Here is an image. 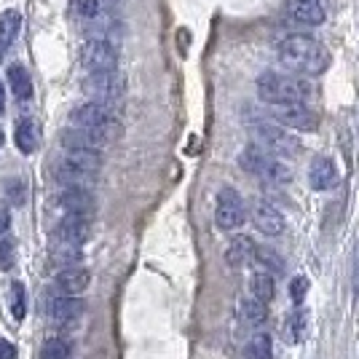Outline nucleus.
<instances>
[{"label": "nucleus", "instance_id": "obj_21", "mask_svg": "<svg viewBox=\"0 0 359 359\" xmlns=\"http://www.w3.org/2000/svg\"><path fill=\"white\" fill-rule=\"evenodd\" d=\"M54 177H57V182L65 185V188H83V185H89L91 180H94V175H86V172L75 169L73 164H67V161L62 158L60 164L54 166Z\"/></svg>", "mask_w": 359, "mask_h": 359}, {"label": "nucleus", "instance_id": "obj_34", "mask_svg": "<svg viewBox=\"0 0 359 359\" xmlns=\"http://www.w3.org/2000/svg\"><path fill=\"white\" fill-rule=\"evenodd\" d=\"M306 292H309V279L306 276H295L292 282H290V298L295 306H300L303 300H306Z\"/></svg>", "mask_w": 359, "mask_h": 359}, {"label": "nucleus", "instance_id": "obj_40", "mask_svg": "<svg viewBox=\"0 0 359 359\" xmlns=\"http://www.w3.org/2000/svg\"><path fill=\"white\" fill-rule=\"evenodd\" d=\"M3 100H6V94H3V86H0V110H3Z\"/></svg>", "mask_w": 359, "mask_h": 359}, {"label": "nucleus", "instance_id": "obj_33", "mask_svg": "<svg viewBox=\"0 0 359 359\" xmlns=\"http://www.w3.org/2000/svg\"><path fill=\"white\" fill-rule=\"evenodd\" d=\"M16 263V244L11 239H0V269H14Z\"/></svg>", "mask_w": 359, "mask_h": 359}, {"label": "nucleus", "instance_id": "obj_32", "mask_svg": "<svg viewBox=\"0 0 359 359\" xmlns=\"http://www.w3.org/2000/svg\"><path fill=\"white\" fill-rule=\"evenodd\" d=\"M11 314L14 319H25V285L22 282L11 285Z\"/></svg>", "mask_w": 359, "mask_h": 359}, {"label": "nucleus", "instance_id": "obj_2", "mask_svg": "<svg viewBox=\"0 0 359 359\" xmlns=\"http://www.w3.org/2000/svg\"><path fill=\"white\" fill-rule=\"evenodd\" d=\"M257 94L269 105H306V100L311 97V86L292 75L263 73L257 78Z\"/></svg>", "mask_w": 359, "mask_h": 359}, {"label": "nucleus", "instance_id": "obj_38", "mask_svg": "<svg viewBox=\"0 0 359 359\" xmlns=\"http://www.w3.org/2000/svg\"><path fill=\"white\" fill-rule=\"evenodd\" d=\"M8 225H11V215H8V210H0V233L8 231Z\"/></svg>", "mask_w": 359, "mask_h": 359}, {"label": "nucleus", "instance_id": "obj_24", "mask_svg": "<svg viewBox=\"0 0 359 359\" xmlns=\"http://www.w3.org/2000/svg\"><path fill=\"white\" fill-rule=\"evenodd\" d=\"M252 295L263 303H271L273 295H276V282L269 271H257L252 276Z\"/></svg>", "mask_w": 359, "mask_h": 359}, {"label": "nucleus", "instance_id": "obj_25", "mask_svg": "<svg viewBox=\"0 0 359 359\" xmlns=\"http://www.w3.org/2000/svg\"><path fill=\"white\" fill-rule=\"evenodd\" d=\"M241 316H244V322L247 325H263L266 319H269V309H266V303L263 300H257L252 295V298L241 300Z\"/></svg>", "mask_w": 359, "mask_h": 359}, {"label": "nucleus", "instance_id": "obj_31", "mask_svg": "<svg viewBox=\"0 0 359 359\" xmlns=\"http://www.w3.org/2000/svg\"><path fill=\"white\" fill-rule=\"evenodd\" d=\"M70 8L83 19H97L102 14V0H70Z\"/></svg>", "mask_w": 359, "mask_h": 359}, {"label": "nucleus", "instance_id": "obj_22", "mask_svg": "<svg viewBox=\"0 0 359 359\" xmlns=\"http://www.w3.org/2000/svg\"><path fill=\"white\" fill-rule=\"evenodd\" d=\"M8 86L14 91L16 100H30L32 97V81H30V73L22 67V65H11L8 67Z\"/></svg>", "mask_w": 359, "mask_h": 359}, {"label": "nucleus", "instance_id": "obj_8", "mask_svg": "<svg viewBox=\"0 0 359 359\" xmlns=\"http://www.w3.org/2000/svg\"><path fill=\"white\" fill-rule=\"evenodd\" d=\"M81 62L89 73H107L118 70V51L107 41H89L81 51Z\"/></svg>", "mask_w": 359, "mask_h": 359}, {"label": "nucleus", "instance_id": "obj_30", "mask_svg": "<svg viewBox=\"0 0 359 359\" xmlns=\"http://www.w3.org/2000/svg\"><path fill=\"white\" fill-rule=\"evenodd\" d=\"M67 357H70V344L62 341V338H51L41 348V359H67Z\"/></svg>", "mask_w": 359, "mask_h": 359}, {"label": "nucleus", "instance_id": "obj_17", "mask_svg": "<svg viewBox=\"0 0 359 359\" xmlns=\"http://www.w3.org/2000/svg\"><path fill=\"white\" fill-rule=\"evenodd\" d=\"M282 335H285L287 344H300V341H306V335H309V311H303V309L290 311L285 319V325H282Z\"/></svg>", "mask_w": 359, "mask_h": 359}, {"label": "nucleus", "instance_id": "obj_14", "mask_svg": "<svg viewBox=\"0 0 359 359\" xmlns=\"http://www.w3.org/2000/svg\"><path fill=\"white\" fill-rule=\"evenodd\" d=\"M287 11L300 25H322L325 22V6H322V0H290L287 3Z\"/></svg>", "mask_w": 359, "mask_h": 359}, {"label": "nucleus", "instance_id": "obj_29", "mask_svg": "<svg viewBox=\"0 0 359 359\" xmlns=\"http://www.w3.org/2000/svg\"><path fill=\"white\" fill-rule=\"evenodd\" d=\"M81 257V252H78V247H70V244H60L57 250H54V255H51V263L54 266H62V271L65 269H73V263Z\"/></svg>", "mask_w": 359, "mask_h": 359}, {"label": "nucleus", "instance_id": "obj_3", "mask_svg": "<svg viewBox=\"0 0 359 359\" xmlns=\"http://www.w3.org/2000/svg\"><path fill=\"white\" fill-rule=\"evenodd\" d=\"M239 164L250 175H255V177L260 180H269V182H290L292 180V169L287 164H282L279 158H273V153L263 150L260 145H250V148L241 150Z\"/></svg>", "mask_w": 359, "mask_h": 359}, {"label": "nucleus", "instance_id": "obj_15", "mask_svg": "<svg viewBox=\"0 0 359 359\" xmlns=\"http://www.w3.org/2000/svg\"><path fill=\"white\" fill-rule=\"evenodd\" d=\"M338 182V169L330 158H314L309 166V185L314 191H330Z\"/></svg>", "mask_w": 359, "mask_h": 359}, {"label": "nucleus", "instance_id": "obj_18", "mask_svg": "<svg viewBox=\"0 0 359 359\" xmlns=\"http://www.w3.org/2000/svg\"><path fill=\"white\" fill-rule=\"evenodd\" d=\"M51 316L60 319V322H70V319H78V316L86 311V303L81 298H70V295H60V298L51 300Z\"/></svg>", "mask_w": 359, "mask_h": 359}, {"label": "nucleus", "instance_id": "obj_42", "mask_svg": "<svg viewBox=\"0 0 359 359\" xmlns=\"http://www.w3.org/2000/svg\"><path fill=\"white\" fill-rule=\"evenodd\" d=\"M0 60H3V51H0Z\"/></svg>", "mask_w": 359, "mask_h": 359}, {"label": "nucleus", "instance_id": "obj_10", "mask_svg": "<svg viewBox=\"0 0 359 359\" xmlns=\"http://www.w3.org/2000/svg\"><path fill=\"white\" fill-rule=\"evenodd\" d=\"M70 121L75 123V129H97L113 121V107L105 102H83L70 113Z\"/></svg>", "mask_w": 359, "mask_h": 359}, {"label": "nucleus", "instance_id": "obj_27", "mask_svg": "<svg viewBox=\"0 0 359 359\" xmlns=\"http://www.w3.org/2000/svg\"><path fill=\"white\" fill-rule=\"evenodd\" d=\"M273 357V346L266 332H257L247 344V359H271Z\"/></svg>", "mask_w": 359, "mask_h": 359}, {"label": "nucleus", "instance_id": "obj_9", "mask_svg": "<svg viewBox=\"0 0 359 359\" xmlns=\"http://www.w3.org/2000/svg\"><path fill=\"white\" fill-rule=\"evenodd\" d=\"M271 118L282 126H290V129H303V132H311L316 129V113L306 105H271Z\"/></svg>", "mask_w": 359, "mask_h": 359}, {"label": "nucleus", "instance_id": "obj_37", "mask_svg": "<svg viewBox=\"0 0 359 359\" xmlns=\"http://www.w3.org/2000/svg\"><path fill=\"white\" fill-rule=\"evenodd\" d=\"M354 306L359 309V257H357V266H354Z\"/></svg>", "mask_w": 359, "mask_h": 359}, {"label": "nucleus", "instance_id": "obj_36", "mask_svg": "<svg viewBox=\"0 0 359 359\" xmlns=\"http://www.w3.org/2000/svg\"><path fill=\"white\" fill-rule=\"evenodd\" d=\"M0 359H16V346L8 341H0Z\"/></svg>", "mask_w": 359, "mask_h": 359}, {"label": "nucleus", "instance_id": "obj_28", "mask_svg": "<svg viewBox=\"0 0 359 359\" xmlns=\"http://www.w3.org/2000/svg\"><path fill=\"white\" fill-rule=\"evenodd\" d=\"M255 260L263 266V271H273V273H282L285 271V260L279 257V255L269 250V247H257V252H255Z\"/></svg>", "mask_w": 359, "mask_h": 359}, {"label": "nucleus", "instance_id": "obj_6", "mask_svg": "<svg viewBox=\"0 0 359 359\" xmlns=\"http://www.w3.org/2000/svg\"><path fill=\"white\" fill-rule=\"evenodd\" d=\"M83 94H89L91 102H105L110 105L113 100H118L123 91V78L118 70H107V73H89L81 83Z\"/></svg>", "mask_w": 359, "mask_h": 359}, {"label": "nucleus", "instance_id": "obj_4", "mask_svg": "<svg viewBox=\"0 0 359 359\" xmlns=\"http://www.w3.org/2000/svg\"><path fill=\"white\" fill-rule=\"evenodd\" d=\"M123 135L121 123L116 118L107 121L105 126L97 129H65L60 135V142L67 148V153L73 150H102L107 142H116Z\"/></svg>", "mask_w": 359, "mask_h": 359}, {"label": "nucleus", "instance_id": "obj_20", "mask_svg": "<svg viewBox=\"0 0 359 359\" xmlns=\"http://www.w3.org/2000/svg\"><path fill=\"white\" fill-rule=\"evenodd\" d=\"M65 161L73 164L75 169H81V172L97 177V172L102 169V153L100 150H73V153L65 156Z\"/></svg>", "mask_w": 359, "mask_h": 359}, {"label": "nucleus", "instance_id": "obj_35", "mask_svg": "<svg viewBox=\"0 0 359 359\" xmlns=\"http://www.w3.org/2000/svg\"><path fill=\"white\" fill-rule=\"evenodd\" d=\"M6 191L14 194V204H25V185H22V180H11L6 185Z\"/></svg>", "mask_w": 359, "mask_h": 359}, {"label": "nucleus", "instance_id": "obj_41", "mask_svg": "<svg viewBox=\"0 0 359 359\" xmlns=\"http://www.w3.org/2000/svg\"><path fill=\"white\" fill-rule=\"evenodd\" d=\"M0 145H3V129H0Z\"/></svg>", "mask_w": 359, "mask_h": 359}, {"label": "nucleus", "instance_id": "obj_11", "mask_svg": "<svg viewBox=\"0 0 359 359\" xmlns=\"http://www.w3.org/2000/svg\"><path fill=\"white\" fill-rule=\"evenodd\" d=\"M252 223L266 236H279L285 231V215L276 210L271 201H255L252 204Z\"/></svg>", "mask_w": 359, "mask_h": 359}, {"label": "nucleus", "instance_id": "obj_12", "mask_svg": "<svg viewBox=\"0 0 359 359\" xmlns=\"http://www.w3.org/2000/svg\"><path fill=\"white\" fill-rule=\"evenodd\" d=\"M54 233H57V241H60V244L78 247V244H83V241L89 239V233H91L89 217H86V215H67V217L57 225Z\"/></svg>", "mask_w": 359, "mask_h": 359}, {"label": "nucleus", "instance_id": "obj_19", "mask_svg": "<svg viewBox=\"0 0 359 359\" xmlns=\"http://www.w3.org/2000/svg\"><path fill=\"white\" fill-rule=\"evenodd\" d=\"M257 252V247H255V241L250 236H236V239L228 244V252H225V260H228V266H244V263H250Z\"/></svg>", "mask_w": 359, "mask_h": 359}, {"label": "nucleus", "instance_id": "obj_5", "mask_svg": "<svg viewBox=\"0 0 359 359\" xmlns=\"http://www.w3.org/2000/svg\"><path fill=\"white\" fill-rule=\"evenodd\" d=\"M250 129H252V135L257 137L260 148L273 153V156H295V153H300L298 137H292L287 129H282V126L273 123V121H266V118L252 121Z\"/></svg>", "mask_w": 359, "mask_h": 359}, {"label": "nucleus", "instance_id": "obj_23", "mask_svg": "<svg viewBox=\"0 0 359 359\" xmlns=\"http://www.w3.org/2000/svg\"><path fill=\"white\" fill-rule=\"evenodd\" d=\"M14 142L22 153H27V156L35 153V150H38V126H35L30 118L19 121L14 132Z\"/></svg>", "mask_w": 359, "mask_h": 359}, {"label": "nucleus", "instance_id": "obj_26", "mask_svg": "<svg viewBox=\"0 0 359 359\" xmlns=\"http://www.w3.org/2000/svg\"><path fill=\"white\" fill-rule=\"evenodd\" d=\"M19 27H22V16H19V11L8 8L6 14L0 16V41L6 46L14 43L16 35H19Z\"/></svg>", "mask_w": 359, "mask_h": 359}, {"label": "nucleus", "instance_id": "obj_13", "mask_svg": "<svg viewBox=\"0 0 359 359\" xmlns=\"http://www.w3.org/2000/svg\"><path fill=\"white\" fill-rule=\"evenodd\" d=\"M57 204L67 215H86L89 217L94 210V198L86 188H62V194L57 196Z\"/></svg>", "mask_w": 359, "mask_h": 359}, {"label": "nucleus", "instance_id": "obj_1", "mask_svg": "<svg viewBox=\"0 0 359 359\" xmlns=\"http://www.w3.org/2000/svg\"><path fill=\"white\" fill-rule=\"evenodd\" d=\"M279 62L292 73L319 75L330 67V51L309 35H290L279 43Z\"/></svg>", "mask_w": 359, "mask_h": 359}, {"label": "nucleus", "instance_id": "obj_16", "mask_svg": "<svg viewBox=\"0 0 359 359\" xmlns=\"http://www.w3.org/2000/svg\"><path fill=\"white\" fill-rule=\"evenodd\" d=\"M89 282H91L89 271L81 269V266L60 271V276H57V287H60V292L70 295V298H78V295L89 287Z\"/></svg>", "mask_w": 359, "mask_h": 359}, {"label": "nucleus", "instance_id": "obj_7", "mask_svg": "<svg viewBox=\"0 0 359 359\" xmlns=\"http://www.w3.org/2000/svg\"><path fill=\"white\" fill-rule=\"evenodd\" d=\"M247 220V210H244V201L233 188H223L217 196V207H215V223L223 231H233L244 225Z\"/></svg>", "mask_w": 359, "mask_h": 359}, {"label": "nucleus", "instance_id": "obj_39", "mask_svg": "<svg viewBox=\"0 0 359 359\" xmlns=\"http://www.w3.org/2000/svg\"><path fill=\"white\" fill-rule=\"evenodd\" d=\"M116 3H121V0H102V6H116Z\"/></svg>", "mask_w": 359, "mask_h": 359}]
</instances>
